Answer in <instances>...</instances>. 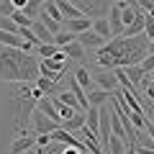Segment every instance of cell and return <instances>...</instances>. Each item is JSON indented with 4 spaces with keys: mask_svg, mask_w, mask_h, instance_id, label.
<instances>
[{
    "mask_svg": "<svg viewBox=\"0 0 154 154\" xmlns=\"http://www.w3.org/2000/svg\"><path fill=\"white\" fill-rule=\"evenodd\" d=\"M149 38L144 33L139 36H123V46L116 57V67H134V64H141V59L149 54Z\"/></svg>",
    "mask_w": 154,
    "mask_h": 154,
    "instance_id": "1",
    "label": "cell"
},
{
    "mask_svg": "<svg viewBox=\"0 0 154 154\" xmlns=\"http://www.w3.org/2000/svg\"><path fill=\"white\" fill-rule=\"evenodd\" d=\"M18 54H21V49H13V46H3L0 49V80L3 82H23L21 67L16 62Z\"/></svg>",
    "mask_w": 154,
    "mask_h": 154,
    "instance_id": "2",
    "label": "cell"
},
{
    "mask_svg": "<svg viewBox=\"0 0 154 154\" xmlns=\"http://www.w3.org/2000/svg\"><path fill=\"white\" fill-rule=\"evenodd\" d=\"M18 67H21V80L23 82H28V80H36L38 77V59L31 54H26V51H21L18 54Z\"/></svg>",
    "mask_w": 154,
    "mask_h": 154,
    "instance_id": "3",
    "label": "cell"
},
{
    "mask_svg": "<svg viewBox=\"0 0 154 154\" xmlns=\"http://www.w3.org/2000/svg\"><path fill=\"white\" fill-rule=\"evenodd\" d=\"M31 126H33V131H36V134H54L57 128H59V123L51 121L49 116H44L41 110L36 108V110L31 113Z\"/></svg>",
    "mask_w": 154,
    "mask_h": 154,
    "instance_id": "4",
    "label": "cell"
},
{
    "mask_svg": "<svg viewBox=\"0 0 154 154\" xmlns=\"http://www.w3.org/2000/svg\"><path fill=\"white\" fill-rule=\"evenodd\" d=\"M88 28H93V21H90L88 16H82V18H64L62 21V31H69V33H82V31H88Z\"/></svg>",
    "mask_w": 154,
    "mask_h": 154,
    "instance_id": "5",
    "label": "cell"
},
{
    "mask_svg": "<svg viewBox=\"0 0 154 154\" xmlns=\"http://www.w3.org/2000/svg\"><path fill=\"white\" fill-rule=\"evenodd\" d=\"M75 41L82 46V49H100V46L105 44V41H103V38H100L98 33L93 31V28H88V31H82V33H77Z\"/></svg>",
    "mask_w": 154,
    "mask_h": 154,
    "instance_id": "6",
    "label": "cell"
},
{
    "mask_svg": "<svg viewBox=\"0 0 154 154\" xmlns=\"http://www.w3.org/2000/svg\"><path fill=\"white\" fill-rule=\"evenodd\" d=\"M108 26H110V36H121L123 33L121 5H118V3H110V8H108Z\"/></svg>",
    "mask_w": 154,
    "mask_h": 154,
    "instance_id": "7",
    "label": "cell"
},
{
    "mask_svg": "<svg viewBox=\"0 0 154 154\" xmlns=\"http://www.w3.org/2000/svg\"><path fill=\"white\" fill-rule=\"evenodd\" d=\"M95 85H98L100 90H108V93H116V90H118V80H116L113 69L98 72V75H95Z\"/></svg>",
    "mask_w": 154,
    "mask_h": 154,
    "instance_id": "8",
    "label": "cell"
},
{
    "mask_svg": "<svg viewBox=\"0 0 154 154\" xmlns=\"http://www.w3.org/2000/svg\"><path fill=\"white\" fill-rule=\"evenodd\" d=\"M31 146H36V136H31V134H21L18 139H13L11 154H23V152H28Z\"/></svg>",
    "mask_w": 154,
    "mask_h": 154,
    "instance_id": "9",
    "label": "cell"
},
{
    "mask_svg": "<svg viewBox=\"0 0 154 154\" xmlns=\"http://www.w3.org/2000/svg\"><path fill=\"white\" fill-rule=\"evenodd\" d=\"M67 90H69L72 95H75V100L80 103V108L82 110H88V93H85L80 85H77V80L75 77H67Z\"/></svg>",
    "mask_w": 154,
    "mask_h": 154,
    "instance_id": "10",
    "label": "cell"
},
{
    "mask_svg": "<svg viewBox=\"0 0 154 154\" xmlns=\"http://www.w3.org/2000/svg\"><path fill=\"white\" fill-rule=\"evenodd\" d=\"M54 3H57V8H59V13H62L64 18H82V16H85V13L80 11L72 0H54Z\"/></svg>",
    "mask_w": 154,
    "mask_h": 154,
    "instance_id": "11",
    "label": "cell"
},
{
    "mask_svg": "<svg viewBox=\"0 0 154 154\" xmlns=\"http://www.w3.org/2000/svg\"><path fill=\"white\" fill-rule=\"evenodd\" d=\"M75 80H77V85H80V88H82L85 93H93V90H95V82H93V77H90L88 67H77Z\"/></svg>",
    "mask_w": 154,
    "mask_h": 154,
    "instance_id": "12",
    "label": "cell"
},
{
    "mask_svg": "<svg viewBox=\"0 0 154 154\" xmlns=\"http://www.w3.org/2000/svg\"><path fill=\"white\" fill-rule=\"evenodd\" d=\"M144 16H146V13H144V11H139L136 16H134V21L128 23L126 28H123V33H121V36H126V38H128V36H139V33L144 31Z\"/></svg>",
    "mask_w": 154,
    "mask_h": 154,
    "instance_id": "13",
    "label": "cell"
},
{
    "mask_svg": "<svg viewBox=\"0 0 154 154\" xmlns=\"http://www.w3.org/2000/svg\"><path fill=\"white\" fill-rule=\"evenodd\" d=\"M82 126H85V113H75L72 118H64V121L59 123V128H64V131H69V134L80 131Z\"/></svg>",
    "mask_w": 154,
    "mask_h": 154,
    "instance_id": "14",
    "label": "cell"
},
{
    "mask_svg": "<svg viewBox=\"0 0 154 154\" xmlns=\"http://www.w3.org/2000/svg\"><path fill=\"white\" fill-rule=\"evenodd\" d=\"M31 31L38 36V41L41 44H54V33L49 31V28L44 26V23H38V21H33V26H31Z\"/></svg>",
    "mask_w": 154,
    "mask_h": 154,
    "instance_id": "15",
    "label": "cell"
},
{
    "mask_svg": "<svg viewBox=\"0 0 154 154\" xmlns=\"http://www.w3.org/2000/svg\"><path fill=\"white\" fill-rule=\"evenodd\" d=\"M123 72H126V77H128V82L134 85V88H136V85H141V80L144 77H146V72L141 69V67L139 64H134V67H121Z\"/></svg>",
    "mask_w": 154,
    "mask_h": 154,
    "instance_id": "16",
    "label": "cell"
},
{
    "mask_svg": "<svg viewBox=\"0 0 154 154\" xmlns=\"http://www.w3.org/2000/svg\"><path fill=\"white\" fill-rule=\"evenodd\" d=\"M0 44L3 46H13V49H21L23 38L18 36V33H11V31H3V28H0Z\"/></svg>",
    "mask_w": 154,
    "mask_h": 154,
    "instance_id": "17",
    "label": "cell"
},
{
    "mask_svg": "<svg viewBox=\"0 0 154 154\" xmlns=\"http://www.w3.org/2000/svg\"><path fill=\"white\" fill-rule=\"evenodd\" d=\"M93 31L98 33V36L103 38V41L113 38V36H110V26H108V18H103V16H100V18H95V21H93Z\"/></svg>",
    "mask_w": 154,
    "mask_h": 154,
    "instance_id": "18",
    "label": "cell"
},
{
    "mask_svg": "<svg viewBox=\"0 0 154 154\" xmlns=\"http://www.w3.org/2000/svg\"><path fill=\"white\" fill-rule=\"evenodd\" d=\"M110 95L108 90H93V93H88V105H105L110 103Z\"/></svg>",
    "mask_w": 154,
    "mask_h": 154,
    "instance_id": "19",
    "label": "cell"
},
{
    "mask_svg": "<svg viewBox=\"0 0 154 154\" xmlns=\"http://www.w3.org/2000/svg\"><path fill=\"white\" fill-rule=\"evenodd\" d=\"M103 149H108L110 154H126V141L118 139V136H108V141H105Z\"/></svg>",
    "mask_w": 154,
    "mask_h": 154,
    "instance_id": "20",
    "label": "cell"
},
{
    "mask_svg": "<svg viewBox=\"0 0 154 154\" xmlns=\"http://www.w3.org/2000/svg\"><path fill=\"white\" fill-rule=\"evenodd\" d=\"M11 18L16 21L18 28H31V26H33V18L28 16L26 11H11Z\"/></svg>",
    "mask_w": 154,
    "mask_h": 154,
    "instance_id": "21",
    "label": "cell"
},
{
    "mask_svg": "<svg viewBox=\"0 0 154 154\" xmlns=\"http://www.w3.org/2000/svg\"><path fill=\"white\" fill-rule=\"evenodd\" d=\"M62 51L67 54V59H75V62H80V59L85 57V49H82L80 44H77V41H69V44H67Z\"/></svg>",
    "mask_w": 154,
    "mask_h": 154,
    "instance_id": "22",
    "label": "cell"
},
{
    "mask_svg": "<svg viewBox=\"0 0 154 154\" xmlns=\"http://www.w3.org/2000/svg\"><path fill=\"white\" fill-rule=\"evenodd\" d=\"M41 13H46L49 18H54L57 23H62V21H64V16L59 13V8H57V3H54V0H49V3H41Z\"/></svg>",
    "mask_w": 154,
    "mask_h": 154,
    "instance_id": "23",
    "label": "cell"
},
{
    "mask_svg": "<svg viewBox=\"0 0 154 154\" xmlns=\"http://www.w3.org/2000/svg\"><path fill=\"white\" fill-rule=\"evenodd\" d=\"M75 33H69V31H59V33H54V44H57V49H64L69 41H75Z\"/></svg>",
    "mask_w": 154,
    "mask_h": 154,
    "instance_id": "24",
    "label": "cell"
},
{
    "mask_svg": "<svg viewBox=\"0 0 154 154\" xmlns=\"http://www.w3.org/2000/svg\"><path fill=\"white\" fill-rule=\"evenodd\" d=\"M38 16H41V21H38V23H44V26L49 28L51 33H59V31H62V23H57L54 18H49L46 13H41V11H38Z\"/></svg>",
    "mask_w": 154,
    "mask_h": 154,
    "instance_id": "25",
    "label": "cell"
},
{
    "mask_svg": "<svg viewBox=\"0 0 154 154\" xmlns=\"http://www.w3.org/2000/svg\"><path fill=\"white\" fill-rule=\"evenodd\" d=\"M36 51H38V57H41V59H49V57H54L59 49H57V44H38Z\"/></svg>",
    "mask_w": 154,
    "mask_h": 154,
    "instance_id": "26",
    "label": "cell"
},
{
    "mask_svg": "<svg viewBox=\"0 0 154 154\" xmlns=\"http://www.w3.org/2000/svg\"><path fill=\"white\" fill-rule=\"evenodd\" d=\"M0 28L3 31H11V33H18V26H16V21L11 16H0Z\"/></svg>",
    "mask_w": 154,
    "mask_h": 154,
    "instance_id": "27",
    "label": "cell"
},
{
    "mask_svg": "<svg viewBox=\"0 0 154 154\" xmlns=\"http://www.w3.org/2000/svg\"><path fill=\"white\" fill-rule=\"evenodd\" d=\"M36 88H38V90H41V93H44V95H49V93H51V90H54V85H51V82H49V80H46V77H44V75H41V77H36Z\"/></svg>",
    "mask_w": 154,
    "mask_h": 154,
    "instance_id": "28",
    "label": "cell"
},
{
    "mask_svg": "<svg viewBox=\"0 0 154 154\" xmlns=\"http://www.w3.org/2000/svg\"><path fill=\"white\" fill-rule=\"evenodd\" d=\"M139 67H141V69L146 72V75H152V72H154V51H152V54H146V57H144V59H141V64H139Z\"/></svg>",
    "mask_w": 154,
    "mask_h": 154,
    "instance_id": "29",
    "label": "cell"
},
{
    "mask_svg": "<svg viewBox=\"0 0 154 154\" xmlns=\"http://www.w3.org/2000/svg\"><path fill=\"white\" fill-rule=\"evenodd\" d=\"M75 3H77V8H80V11L85 13V8H88V11H95L100 0H75Z\"/></svg>",
    "mask_w": 154,
    "mask_h": 154,
    "instance_id": "30",
    "label": "cell"
},
{
    "mask_svg": "<svg viewBox=\"0 0 154 154\" xmlns=\"http://www.w3.org/2000/svg\"><path fill=\"white\" fill-rule=\"evenodd\" d=\"M144 131H146V136L154 141V121H149V118H146V126H144Z\"/></svg>",
    "mask_w": 154,
    "mask_h": 154,
    "instance_id": "31",
    "label": "cell"
},
{
    "mask_svg": "<svg viewBox=\"0 0 154 154\" xmlns=\"http://www.w3.org/2000/svg\"><path fill=\"white\" fill-rule=\"evenodd\" d=\"M126 154H136V144H126Z\"/></svg>",
    "mask_w": 154,
    "mask_h": 154,
    "instance_id": "32",
    "label": "cell"
},
{
    "mask_svg": "<svg viewBox=\"0 0 154 154\" xmlns=\"http://www.w3.org/2000/svg\"><path fill=\"white\" fill-rule=\"evenodd\" d=\"M41 3H49V0H41Z\"/></svg>",
    "mask_w": 154,
    "mask_h": 154,
    "instance_id": "33",
    "label": "cell"
},
{
    "mask_svg": "<svg viewBox=\"0 0 154 154\" xmlns=\"http://www.w3.org/2000/svg\"><path fill=\"white\" fill-rule=\"evenodd\" d=\"M152 3H154V0H152Z\"/></svg>",
    "mask_w": 154,
    "mask_h": 154,
    "instance_id": "34",
    "label": "cell"
}]
</instances>
